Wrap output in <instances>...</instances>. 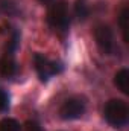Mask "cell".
Listing matches in <instances>:
<instances>
[{
    "mask_svg": "<svg viewBox=\"0 0 129 131\" xmlns=\"http://www.w3.org/2000/svg\"><path fill=\"white\" fill-rule=\"evenodd\" d=\"M47 23L49 26L59 34L68 32L70 28V14H68V5L65 0H56L50 3L49 12H47Z\"/></svg>",
    "mask_w": 129,
    "mask_h": 131,
    "instance_id": "cell-1",
    "label": "cell"
},
{
    "mask_svg": "<svg viewBox=\"0 0 129 131\" xmlns=\"http://www.w3.org/2000/svg\"><path fill=\"white\" fill-rule=\"evenodd\" d=\"M103 117L105 121L114 127L122 128L128 124L129 121V107L123 99H109L105 104L103 108Z\"/></svg>",
    "mask_w": 129,
    "mask_h": 131,
    "instance_id": "cell-2",
    "label": "cell"
},
{
    "mask_svg": "<svg viewBox=\"0 0 129 131\" xmlns=\"http://www.w3.org/2000/svg\"><path fill=\"white\" fill-rule=\"evenodd\" d=\"M33 67L36 70V75L41 82H47L53 75H58L64 70V66L59 61H52L46 55L36 52L33 53Z\"/></svg>",
    "mask_w": 129,
    "mask_h": 131,
    "instance_id": "cell-3",
    "label": "cell"
},
{
    "mask_svg": "<svg viewBox=\"0 0 129 131\" xmlns=\"http://www.w3.org/2000/svg\"><path fill=\"white\" fill-rule=\"evenodd\" d=\"M94 40L97 47L105 55H112L115 52V41L114 32L108 25H97L94 29Z\"/></svg>",
    "mask_w": 129,
    "mask_h": 131,
    "instance_id": "cell-4",
    "label": "cell"
},
{
    "mask_svg": "<svg viewBox=\"0 0 129 131\" xmlns=\"http://www.w3.org/2000/svg\"><path fill=\"white\" fill-rule=\"evenodd\" d=\"M85 110H87L85 101L73 96L64 101V104L59 108V116L64 121H74V119H81L85 114Z\"/></svg>",
    "mask_w": 129,
    "mask_h": 131,
    "instance_id": "cell-5",
    "label": "cell"
},
{
    "mask_svg": "<svg viewBox=\"0 0 129 131\" xmlns=\"http://www.w3.org/2000/svg\"><path fill=\"white\" fill-rule=\"evenodd\" d=\"M18 66L14 58V53L5 52V55L0 58V75L5 78H14L17 75Z\"/></svg>",
    "mask_w": 129,
    "mask_h": 131,
    "instance_id": "cell-6",
    "label": "cell"
},
{
    "mask_svg": "<svg viewBox=\"0 0 129 131\" xmlns=\"http://www.w3.org/2000/svg\"><path fill=\"white\" fill-rule=\"evenodd\" d=\"M114 85L123 95H129V70L128 69H120L115 73V76H114Z\"/></svg>",
    "mask_w": 129,
    "mask_h": 131,
    "instance_id": "cell-7",
    "label": "cell"
},
{
    "mask_svg": "<svg viewBox=\"0 0 129 131\" xmlns=\"http://www.w3.org/2000/svg\"><path fill=\"white\" fill-rule=\"evenodd\" d=\"M74 14L82 21L90 17V6H88L87 0H76V3H74Z\"/></svg>",
    "mask_w": 129,
    "mask_h": 131,
    "instance_id": "cell-8",
    "label": "cell"
},
{
    "mask_svg": "<svg viewBox=\"0 0 129 131\" xmlns=\"http://www.w3.org/2000/svg\"><path fill=\"white\" fill-rule=\"evenodd\" d=\"M128 20H129V9L125 6L119 15V26H120V31H122V37H123V41L128 43Z\"/></svg>",
    "mask_w": 129,
    "mask_h": 131,
    "instance_id": "cell-9",
    "label": "cell"
},
{
    "mask_svg": "<svg viewBox=\"0 0 129 131\" xmlns=\"http://www.w3.org/2000/svg\"><path fill=\"white\" fill-rule=\"evenodd\" d=\"M21 127L17 119L14 117H5L0 121V131H20Z\"/></svg>",
    "mask_w": 129,
    "mask_h": 131,
    "instance_id": "cell-10",
    "label": "cell"
},
{
    "mask_svg": "<svg viewBox=\"0 0 129 131\" xmlns=\"http://www.w3.org/2000/svg\"><path fill=\"white\" fill-rule=\"evenodd\" d=\"M9 105H11V102H9V95L6 93V90H3V89L0 87V111H2V113L8 111V110H9Z\"/></svg>",
    "mask_w": 129,
    "mask_h": 131,
    "instance_id": "cell-11",
    "label": "cell"
},
{
    "mask_svg": "<svg viewBox=\"0 0 129 131\" xmlns=\"http://www.w3.org/2000/svg\"><path fill=\"white\" fill-rule=\"evenodd\" d=\"M24 131H44V130H43V127H41L38 122H35V121H28V122L24 124Z\"/></svg>",
    "mask_w": 129,
    "mask_h": 131,
    "instance_id": "cell-12",
    "label": "cell"
},
{
    "mask_svg": "<svg viewBox=\"0 0 129 131\" xmlns=\"http://www.w3.org/2000/svg\"><path fill=\"white\" fill-rule=\"evenodd\" d=\"M40 3H43V5H50L52 2H55V0H38Z\"/></svg>",
    "mask_w": 129,
    "mask_h": 131,
    "instance_id": "cell-13",
    "label": "cell"
}]
</instances>
